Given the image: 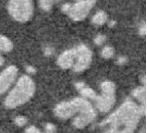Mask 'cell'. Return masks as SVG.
<instances>
[{"mask_svg":"<svg viewBox=\"0 0 147 133\" xmlns=\"http://www.w3.org/2000/svg\"><path fill=\"white\" fill-rule=\"evenodd\" d=\"M76 50V58L75 63H74L73 69L75 72H82L86 69L90 67L93 61V53H92L91 49L88 48V46L84 44H80L77 47H75Z\"/></svg>","mask_w":147,"mask_h":133,"instance_id":"cell-7","label":"cell"},{"mask_svg":"<svg viewBox=\"0 0 147 133\" xmlns=\"http://www.w3.org/2000/svg\"><path fill=\"white\" fill-rule=\"evenodd\" d=\"M36 90V85L30 76L20 77L8 95L4 99V106L7 109H16L28 102L33 97Z\"/></svg>","mask_w":147,"mask_h":133,"instance_id":"cell-2","label":"cell"},{"mask_svg":"<svg viewBox=\"0 0 147 133\" xmlns=\"http://www.w3.org/2000/svg\"><path fill=\"white\" fill-rule=\"evenodd\" d=\"M133 96L141 102V106H146V88L145 86L144 87H137L136 89H134Z\"/></svg>","mask_w":147,"mask_h":133,"instance_id":"cell-12","label":"cell"},{"mask_svg":"<svg viewBox=\"0 0 147 133\" xmlns=\"http://www.w3.org/2000/svg\"><path fill=\"white\" fill-rule=\"evenodd\" d=\"M96 4V0H80L75 4L70 5L69 11L67 15L71 17L73 21L79 22L82 21L88 15L93 7Z\"/></svg>","mask_w":147,"mask_h":133,"instance_id":"cell-6","label":"cell"},{"mask_svg":"<svg viewBox=\"0 0 147 133\" xmlns=\"http://www.w3.org/2000/svg\"><path fill=\"white\" fill-rule=\"evenodd\" d=\"M92 108H94L93 104L86 98L76 97L69 102H63L57 104L55 108V114L61 119H69Z\"/></svg>","mask_w":147,"mask_h":133,"instance_id":"cell-3","label":"cell"},{"mask_svg":"<svg viewBox=\"0 0 147 133\" xmlns=\"http://www.w3.org/2000/svg\"><path fill=\"white\" fill-rule=\"evenodd\" d=\"M139 32L142 36H145V34H146V25H145V23H143V24L140 26Z\"/></svg>","mask_w":147,"mask_h":133,"instance_id":"cell-22","label":"cell"},{"mask_svg":"<svg viewBox=\"0 0 147 133\" xmlns=\"http://www.w3.org/2000/svg\"><path fill=\"white\" fill-rule=\"evenodd\" d=\"M103 133H116V132H115L114 130H113L112 128H107L105 131H104Z\"/></svg>","mask_w":147,"mask_h":133,"instance_id":"cell-26","label":"cell"},{"mask_svg":"<svg viewBox=\"0 0 147 133\" xmlns=\"http://www.w3.org/2000/svg\"><path fill=\"white\" fill-rule=\"evenodd\" d=\"M3 63H4V58H3V56L0 54V68L3 65Z\"/></svg>","mask_w":147,"mask_h":133,"instance_id":"cell-27","label":"cell"},{"mask_svg":"<svg viewBox=\"0 0 147 133\" xmlns=\"http://www.w3.org/2000/svg\"><path fill=\"white\" fill-rule=\"evenodd\" d=\"M58 1H60V0H55V2H58Z\"/></svg>","mask_w":147,"mask_h":133,"instance_id":"cell-28","label":"cell"},{"mask_svg":"<svg viewBox=\"0 0 147 133\" xmlns=\"http://www.w3.org/2000/svg\"><path fill=\"white\" fill-rule=\"evenodd\" d=\"M105 40H106V37H105V35H102V34H99V35H97V36L95 37V39H94V42H95V44L96 45H102V44L105 42Z\"/></svg>","mask_w":147,"mask_h":133,"instance_id":"cell-18","label":"cell"},{"mask_svg":"<svg viewBox=\"0 0 147 133\" xmlns=\"http://www.w3.org/2000/svg\"><path fill=\"white\" fill-rule=\"evenodd\" d=\"M17 77L18 69L15 65H9L0 73V95L5 93L16 82Z\"/></svg>","mask_w":147,"mask_h":133,"instance_id":"cell-8","label":"cell"},{"mask_svg":"<svg viewBox=\"0 0 147 133\" xmlns=\"http://www.w3.org/2000/svg\"><path fill=\"white\" fill-rule=\"evenodd\" d=\"M45 130L47 131V133H54L55 130H56L55 125H53V124H51V123H47V125H45Z\"/></svg>","mask_w":147,"mask_h":133,"instance_id":"cell-20","label":"cell"},{"mask_svg":"<svg viewBox=\"0 0 147 133\" xmlns=\"http://www.w3.org/2000/svg\"><path fill=\"white\" fill-rule=\"evenodd\" d=\"M26 71H27L29 74H35L36 73V69L34 67H32V65H28L27 68H26Z\"/></svg>","mask_w":147,"mask_h":133,"instance_id":"cell-24","label":"cell"},{"mask_svg":"<svg viewBox=\"0 0 147 133\" xmlns=\"http://www.w3.org/2000/svg\"><path fill=\"white\" fill-rule=\"evenodd\" d=\"M146 106H138L133 100H127L110 115L101 126L112 128L116 133H134L140 119L145 115Z\"/></svg>","mask_w":147,"mask_h":133,"instance_id":"cell-1","label":"cell"},{"mask_svg":"<svg viewBox=\"0 0 147 133\" xmlns=\"http://www.w3.org/2000/svg\"><path fill=\"white\" fill-rule=\"evenodd\" d=\"M55 0H39V6L44 11H49L55 4Z\"/></svg>","mask_w":147,"mask_h":133,"instance_id":"cell-15","label":"cell"},{"mask_svg":"<svg viewBox=\"0 0 147 133\" xmlns=\"http://www.w3.org/2000/svg\"><path fill=\"white\" fill-rule=\"evenodd\" d=\"M76 1H80V0H76Z\"/></svg>","mask_w":147,"mask_h":133,"instance_id":"cell-29","label":"cell"},{"mask_svg":"<svg viewBox=\"0 0 147 133\" xmlns=\"http://www.w3.org/2000/svg\"><path fill=\"white\" fill-rule=\"evenodd\" d=\"M101 55L103 56L104 58H111L114 55V49H113V47H111V46H105V47L102 49Z\"/></svg>","mask_w":147,"mask_h":133,"instance_id":"cell-16","label":"cell"},{"mask_svg":"<svg viewBox=\"0 0 147 133\" xmlns=\"http://www.w3.org/2000/svg\"><path fill=\"white\" fill-rule=\"evenodd\" d=\"M108 17L106 15V12H104L103 10H99L94 15L93 19H92V22L95 25H98V26H102L107 22Z\"/></svg>","mask_w":147,"mask_h":133,"instance_id":"cell-14","label":"cell"},{"mask_svg":"<svg viewBox=\"0 0 147 133\" xmlns=\"http://www.w3.org/2000/svg\"><path fill=\"white\" fill-rule=\"evenodd\" d=\"M7 9L11 17L17 22L26 23L33 15V0H9Z\"/></svg>","mask_w":147,"mask_h":133,"instance_id":"cell-4","label":"cell"},{"mask_svg":"<svg viewBox=\"0 0 147 133\" xmlns=\"http://www.w3.org/2000/svg\"><path fill=\"white\" fill-rule=\"evenodd\" d=\"M75 87H76V89L79 91V93L81 94V96L84 97V98L96 99V97H97V93H96L92 88L88 87L84 82L75 83Z\"/></svg>","mask_w":147,"mask_h":133,"instance_id":"cell-11","label":"cell"},{"mask_svg":"<svg viewBox=\"0 0 147 133\" xmlns=\"http://www.w3.org/2000/svg\"><path fill=\"white\" fill-rule=\"evenodd\" d=\"M27 118L24 116H18L17 118L15 119V123L16 125H18L19 127H23V126H25L26 124H27Z\"/></svg>","mask_w":147,"mask_h":133,"instance_id":"cell-17","label":"cell"},{"mask_svg":"<svg viewBox=\"0 0 147 133\" xmlns=\"http://www.w3.org/2000/svg\"><path fill=\"white\" fill-rule=\"evenodd\" d=\"M26 133H41L38 128H36L35 126H29L27 129H26Z\"/></svg>","mask_w":147,"mask_h":133,"instance_id":"cell-19","label":"cell"},{"mask_svg":"<svg viewBox=\"0 0 147 133\" xmlns=\"http://www.w3.org/2000/svg\"><path fill=\"white\" fill-rule=\"evenodd\" d=\"M101 95H97L95 102L98 110L107 113L115 104V84L112 81H104L101 84Z\"/></svg>","mask_w":147,"mask_h":133,"instance_id":"cell-5","label":"cell"},{"mask_svg":"<svg viewBox=\"0 0 147 133\" xmlns=\"http://www.w3.org/2000/svg\"><path fill=\"white\" fill-rule=\"evenodd\" d=\"M96 116H97V114H96L95 109L92 108V109H88L86 111L79 113L78 115H76L72 123H73L74 127H76V128H84L88 125H90L92 122H94V120L96 119Z\"/></svg>","mask_w":147,"mask_h":133,"instance_id":"cell-9","label":"cell"},{"mask_svg":"<svg viewBox=\"0 0 147 133\" xmlns=\"http://www.w3.org/2000/svg\"><path fill=\"white\" fill-rule=\"evenodd\" d=\"M53 53H54V49L52 47H45L44 48V54L47 56H51Z\"/></svg>","mask_w":147,"mask_h":133,"instance_id":"cell-21","label":"cell"},{"mask_svg":"<svg viewBox=\"0 0 147 133\" xmlns=\"http://www.w3.org/2000/svg\"><path fill=\"white\" fill-rule=\"evenodd\" d=\"M127 63V58L125 56H119L117 59V63L118 65H125Z\"/></svg>","mask_w":147,"mask_h":133,"instance_id":"cell-23","label":"cell"},{"mask_svg":"<svg viewBox=\"0 0 147 133\" xmlns=\"http://www.w3.org/2000/svg\"><path fill=\"white\" fill-rule=\"evenodd\" d=\"M13 48V44L7 37L0 35V51L2 52H9Z\"/></svg>","mask_w":147,"mask_h":133,"instance_id":"cell-13","label":"cell"},{"mask_svg":"<svg viewBox=\"0 0 147 133\" xmlns=\"http://www.w3.org/2000/svg\"><path fill=\"white\" fill-rule=\"evenodd\" d=\"M76 58V50L75 48L69 49L64 51L61 55L58 57V65L62 69H71L75 63Z\"/></svg>","mask_w":147,"mask_h":133,"instance_id":"cell-10","label":"cell"},{"mask_svg":"<svg viewBox=\"0 0 147 133\" xmlns=\"http://www.w3.org/2000/svg\"><path fill=\"white\" fill-rule=\"evenodd\" d=\"M70 5H71V4H69V3L63 4V6H62V10H63V12H65V13H68L69 8H70Z\"/></svg>","mask_w":147,"mask_h":133,"instance_id":"cell-25","label":"cell"}]
</instances>
